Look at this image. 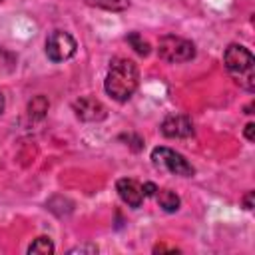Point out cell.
<instances>
[{
	"instance_id": "obj_1",
	"label": "cell",
	"mask_w": 255,
	"mask_h": 255,
	"mask_svg": "<svg viewBox=\"0 0 255 255\" xmlns=\"http://www.w3.org/2000/svg\"><path fill=\"white\" fill-rule=\"evenodd\" d=\"M139 86V70L135 62L128 58H114L110 62L106 80H104V90L108 96H112L116 102H128L133 92Z\"/></svg>"
},
{
	"instance_id": "obj_2",
	"label": "cell",
	"mask_w": 255,
	"mask_h": 255,
	"mask_svg": "<svg viewBox=\"0 0 255 255\" xmlns=\"http://www.w3.org/2000/svg\"><path fill=\"white\" fill-rule=\"evenodd\" d=\"M223 64L231 78L247 92H255V58L241 44H229L223 54Z\"/></svg>"
},
{
	"instance_id": "obj_3",
	"label": "cell",
	"mask_w": 255,
	"mask_h": 255,
	"mask_svg": "<svg viewBox=\"0 0 255 255\" xmlns=\"http://www.w3.org/2000/svg\"><path fill=\"white\" fill-rule=\"evenodd\" d=\"M157 54L161 60H165L169 64H183V62H189L195 58V44L187 38L167 34V36L159 38Z\"/></svg>"
},
{
	"instance_id": "obj_4",
	"label": "cell",
	"mask_w": 255,
	"mask_h": 255,
	"mask_svg": "<svg viewBox=\"0 0 255 255\" xmlns=\"http://www.w3.org/2000/svg\"><path fill=\"white\" fill-rule=\"evenodd\" d=\"M151 163L161 169V171H167V173H173V175H179V177H193L195 175V167L175 149H169V147H155L151 151Z\"/></svg>"
},
{
	"instance_id": "obj_5",
	"label": "cell",
	"mask_w": 255,
	"mask_h": 255,
	"mask_svg": "<svg viewBox=\"0 0 255 255\" xmlns=\"http://www.w3.org/2000/svg\"><path fill=\"white\" fill-rule=\"evenodd\" d=\"M76 50H78V44H76L74 36L64 30H54L46 38V56L54 64L70 60L76 54Z\"/></svg>"
},
{
	"instance_id": "obj_6",
	"label": "cell",
	"mask_w": 255,
	"mask_h": 255,
	"mask_svg": "<svg viewBox=\"0 0 255 255\" xmlns=\"http://www.w3.org/2000/svg\"><path fill=\"white\" fill-rule=\"evenodd\" d=\"M76 116L82 120V122H102L106 120L108 116V110L106 106L98 100V98H92V96H84V98H78L74 104H72Z\"/></svg>"
},
{
	"instance_id": "obj_7",
	"label": "cell",
	"mask_w": 255,
	"mask_h": 255,
	"mask_svg": "<svg viewBox=\"0 0 255 255\" xmlns=\"http://www.w3.org/2000/svg\"><path fill=\"white\" fill-rule=\"evenodd\" d=\"M161 133L171 139H185L195 133L193 122L183 114H171L161 122Z\"/></svg>"
},
{
	"instance_id": "obj_8",
	"label": "cell",
	"mask_w": 255,
	"mask_h": 255,
	"mask_svg": "<svg viewBox=\"0 0 255 255\" xmlns=\"http://www.w3.org/2000/svg\"><path fill=\"white\" fill-rule=\"evenodd\" d=\"M116 191H118L120 199H122L126 205L133 207V209L141 207V203H143V199H145L141 183L135 181V179H129V177H122V179H118V183H116Z\"/></svg>"
},
{
	"instance_id": "obj_9",
	"label": "cell",
	"mask_w": 255,
	"mask_h": 255,
	"mask_svg": "<svg viewBox=\"0 0 255 255\" xmlns=\"http://www.w3.org/2000/svg\"><path fill=\"white\" fill-rule=\"evenodd\" d=\"M155 199H157V203H159V207L165 211V213H175L177 209H179V195L175 193V191H171V189H159L157 187V191H155V195H153Z\"/></svg>"
},
{
	"instance_id": "obj_10",
	"label": "cell",
	"mask_w": 255,
	"mask_h": 255,
	"mask_svg": "<svg viewBox=\"0 0 255 255\" xmlns=\"http://www.w3.org/2000/svg\"><path fill=\"white\" fill-rule=\"evenodd\" d=\"M48 108H50V102H48L46 96H36V98H32V102L28 104V116H30V120H32V122L42 120V118L46 116Z\"/></svg>"
},
{
	"instance_id": "obj_11",
	"label": "cell",
	"mask_w": 255,
	"mask_h": 255,
	"mask_svg": "<svg viewBox=\"0 0 255 255\" xmlns=\"http://www.w3.org/2000/svg\"><path fill=\"white\" fill-rule=\"evenodd\" d=\"M90 6L96 8H104V10H112V12H122L129 6V0H84Z\"/></svg>"
},
{
	"instance_id": "obj_12",
	"label": "cell",
	"mask_w": 255,
	"mask_h": 255,
	"mask_svg": "<svg viewBox=\"0 0 255 255\" xmlns=\"http://www.w3.org/2000/svg\"><path fill=\"white\" fill-rule=\"evenodd\" d=\"M126 42H128L139 56H147V54H149V42L143 40L141 34H137V32H129V34L126 36Z\"/></svg>"
},
{
	"instance_id": "obj_13",
	"label": "cell",
	"mask_w": 255,
	"mask_h": 255,
	"mask_svg": "<svg viewBox=\"0 0 255 255\" xmlns=\"http://www.w3.org/2000/svg\"><path fill=\"white\" fill-rule=\"evenodd\" d=\"M54 243L50 241V237H38V239H34L32 243H30V247H28V253L32 255V253H42V255H48V253H54Z\"/></svg>"
},
{
	"instance_id": "obj_14",
	"label": "cell",
	"mask_w": 255,
	"mask_h": 255,
	"mask_svg": "<svg viewBox=\"0 0 255 255\" xmlns=\"http://www.w3.org/2000/svg\"><path fill=\"white\" fill-rule=\"evenodd\" d=\"M4 58H14V54H10L8 50H4V48H0V72H8L4 64H8V68H10V70H14L16 66H14V64H10V62H4Z\"/></svg>"
},
{
	"instance_id": "obj_15",
	"label": "cell",
	"mask_w": 255,
	"mask_h": 255,
	"mask_svg": "<svg viewBox=\"0 0 255 255\" xmlns=\"http://www.w3.org/2000/svg\"><path fill=\"white\" fill-rule=\"evenodd\" d=\"M70 253H98V247L96 245H78V247H72Z\"/></svg>"
},
{
	"instance_id": "obj_16",
	"label": "cell",
	"mask_w": 255,
	"mask_h": 255,
	"mask_svg": "<svg viewBox=\"0 0 255 255\" xmlns=\"http://www.w3.org/2000/svg\"><path fill=\"white\" fill-rule=\"evenodd\" d=\"M141 187H143V195H145V197H153V195H155V191H157V185H155V183H151V181L143 183Z\"/></svg>"
},
{
	"instance_id": "obj_17",
	"label": "cell",
	"mask_w": 255,
	"mask_h": 255,
	"mask_svg": "<svg viewBox=\"0 0 255 255\" xmlns=\"http://www.w3.org/2000/svg\"><path fill=\"white\" fill-rule=\"evenodd\" d=\"M253 131H255V124H253V122H249V124L245 126V137H247L249 141H253V139H255V133H253Z\"/></svg>"
},
{
	"instance_id": "obj_18",
	"label": "cell",
	"mask_w": 255,
	"mask_h": 255,
	"mask_svg": "<svg viewBox=\"0 0 255 255\" xmlns=\"http://www.w3.org/2000/svg\"><path fill=\"white\" fill-rule=\"evenodd\" d=\"M243 205H245V209H253V191H247V193H245Z\"/></svg>"
},
{
	"instance_id": "obj_19",
	"label": "cell",
	"mask_w": 255,
	"mask_h": 255,
	"mask_svg": "<svg viewBox=\"0 0 255 255\" xmlns=\"http://www.w3.org/2000/svg\"><path fill=\"white\" fill-rule=\"evenodd\" d=\"M2 112H4V96L0 92V116H2Z\"/></svg>"
},
{
	"instance_id": "obj_20",
	"label": "cell",
	"mask_w": 255,
	"mask_h": 255,
	"mask_svg": "<svg viewBox=\"0 0 255 255\" xmlns=\"http://www.w3.org/2000/svg\"><path fill=\"white\" fill-rule=\"evenodd\" d=\"M0 2H2V0H0Z\"/></svg>"
}]
</instances>
